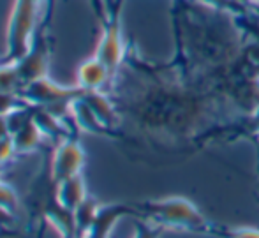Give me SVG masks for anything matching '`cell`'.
Instances as JSON below:
<instances>
[{
    "label": "cell",
    "mask_w": 259,
    "mask_h": 238,
    "mask_svg": "<svg viewBox=\"0 0 259 238\" xmlns=\"http://www.w3.org/2000/svg\"><path fill=\"white\" fill-rule=\"evenodd\" d=\"M32 120L39 127V131L42 133L45 138H64L69 136V129L65 126V120L58 118L57 115H53L48 108L42 106H34V113H32Z\"/></svg>",
    "instance_id": "cell-11"
},
{
    "label": "cell",
    "mask_w": 259,
    "mask_h": 238,
    "mask_svg": "<svg viewBox=\"0 0 259 238\" xmlns=\"http://www.w3.org/2000/svg\"><path fill=\"white\" fill-rule=\"evenodd\" d=\"M81 97L89 102V106L94 109V113L97 115V118L104 124L109 129V126L116 124V111L113 108V104L109 102V99L101 92V90H83Z\"/></svg>",
    "instance_id": "cell-13"
},
{
    "label": "cell",
    "mask_w": 259,
    "mask_h": 238,
    "mask_svg": "<svg viewBox=\"0 0 259 238\" xmlns=\"http://www.w3.org/2000/svg\"><path fill=\"white\" fill-rule=\"evenodd\" d=\"M111 78L108 72V69L104 67V64L97 57H92L89 60H85L78 67L76 72V82L81 90H101L103 85Z\"/></svg>",
    "instance_id": "cell-9"
},
{
    "label": "cell",
    "mask_w": 259,
    "mask_h": 238,
    "mask_svg": "<svg viewBox=\"0 0 259 238\" xmlns=\"http://www.w3.org/2000/svg\"><path fill=\"white\" fill-rule=\"evenodd\" d=\"M23 99L20 94L16 92H7V90H0V115H7L11 109H14L16 106L23 104Z\"/></svg>",
    "instance_id": "cell-16"
},
{
    "label": "cell",
    "mask_w": 259,
    "mask_h": 238,
    "mask_svg": "<svg viewBox=\"0 0 259 238\" xmlns=\"http://www.w3.org/2000/svg\"><path fill=\"white\" fill-rule=\"evenodd\" d=\"M129 208L123 205H99L96 217H94L92 226L85 233V238H109L113 228L118 222L120 217L129 214Z\"/></svg>",
    "instance_id": "cell-5"
},
{
    "label": "cell",
    "mask_w": 259,
    "mask_h": 238,
    "mask_svg": "<svg viewBox=\"0 0 259 238\" xmlns=\"http://www.w3.org/2000/svg\"><path fill=\"white\" fill-rule=\"evenodd\" d=\"M11 136L9 134V127H7V122H6V116L0 115V140H4V138Z\"/></svg>",
    "instance_id": "cell-21"
},
{
    "label": "cell",
    "mask_w": 259,
    "mask_h": 238,
    "mask_svg": "<svg viewBox=\"0 0 259 238\" xmlns=\"http://www.w3.org/2000/svg\"><path fill=\"white\" fill-rule=\"evenodd\" d=\"M0 207H6L13 212H16L18 207H20L18 192L14 190V187H11L9 184H6L2 178H0Z\"/></svg>",
    "instance_id": "cell-15"
},
{
    "label": "cell",
    "mask_w": 259,
    "mask_h": 238,
    "mask_svg": "<svg viewBox=\"0 0 259 238\" xmlns=\"http://www.w3.org/2000/svg\"><path fill=\"white\" fill-rule=\"evenodd\" d=\"M71 118L72 122H76V126L81 131L90 134H103L108 131V127L97 118V115L94 113V109L89 106V102L78 95L71 101Z\"/></svg>",
    "instance_id": "cell-10"
},
{
    "label": "cell",
    "mask_w": 259,
    "mask_h": 238,
    "mask_svg": "<svg viewBox=\"0 0 259 238\" xmlns=\"http://www.w3.org/2000/svg\"><path fill=\"white\" fill-rule=\"evenodd\" d=\"M48 62H50V48L46 43V35L42 27L35 28V34L28 46L27 53L13 62L16 74L20 78L21 85H27L39 78H45L48 74Z\"/></svg>",
    "instance_id": "cell-1"
},
{
    "label": "cell",
    "mask_w": 259,
    "mask_h": 238,
    "mask_svg": "<svg viewBox=\"0 0 259 238\" xmlns=\"http://www.w3.org/2000/svg\"><path fill=\"white\" fill-rule=\"evenodd\" d=\"M0 175H2V164H0Z\"/></svg>",
    "instance_id": "cell-22"
},
{
    "label": "cell",
    "mask_w": 259,
    "mask_h": 238,
    "mask_svg": "<svg viewBox=\"0 0 259 238\" xmlns=\"http://www.w3.org/2000/svg\"><path fill=\"white\" fill-rule=\"evenodd\" d=\"M87 197H89V192H87L83 175H76V177L55 184V200L69 210H76Z\"/></svg>",
    "instance_id": "cell-7"
},
{
    "label": "cell",
    "mask_w": 259,
    "mask_h": 238,
    "mask_svg": "<svg viewBox=\"0 0 259 238\" xmlns=\"http://www.w3.org/2000/svg\"><path fill=\"white\" fill-rule=\"evenodd\" d=\"M97 210H99V203H97L92 196L87 197V200L74 210V217H76V224H78L79 236H83L87 231H89V228L92 226Z\"/></svg>",
    "instance_id": "cell-14"
},
{
    "label": "cell",
    "mask_w": 259,
    "mask_h": 238,
    "mask_svg": "<svg viewBox=\"0 0 259 238\" xmlns=\"http://www.w3.org/2000/svg\"><path fill=\"white\" fill-rule=\"evenodd\" d=\"M11 138H13L16 155L35 152V150H39L42 140H45V136H42V133L39 131V127L34 124V120H30L27 126L21 127V129L18 131V133H14Z\"/></svg>",
    "instance_id": "cell-12"
},
{
    "label": "cell",
    "mask_w": 259,
    "mask_h": 238,
    "mask_svg": "<svg viewBox=\"0 0 259 238\" xmlns=\"http://www.w3.org/2000/svg\"><path fill=\"white\" fill-rule=\"evenodd\" d=\"M134 238H160L159 231L150 226L145 224H138L136 226V233H134Z\"/></svg>",
    "instance_id": "cell-20"
},
{
    "label": "cell",
    "mask_w": 259,
    "mask_h": 238,
    "mask_svg": "<svg viewBox=\"0 0 259 238\" xmlns=\"http://www.w3.org/2000/svg\"><path fill=\"white\" fill-rule=\"evenodd\" d=\"M16 226V212L0 207V231H9Z\"/></svg>",
    "instance_id": "cell-18"
},
{
    "label": "cell",
    "mask_w": 259,
    "mask_h": 238,
    "mask_svg": "<svg viewBox=\"0 0 259 238\" xmlns=\"http://www.w3.org/2000/svg\"><path fill=\"white\" fill-rule=\"evenodd\" d=\"M35 2H41V0H35Z\"/></svg>",
    "instance_id": "cell-23"
},
{
    "label": "cell",
    "mask_w": 259,
    "mask_h": 238,
    "mask_svg": "<svg viewBox=\"0 0 259 238\" xmlns=\"http://www.w3.org/2000/svg\"><path fill=\"white\" fill-rule=\"evenodd\" d=\"M116 21H113L108 28H106L103 41H101L99 48H97L96 57L104 64V67L108 69L109 76L115 74L116 67L120 64V57H122V48H120V37H118V27Z\"/></svg>",
    "instance_id": "cell-8"
},
{
    "label": "cell",
    "mask_w": 259,
    "mask_h": 238,
    "mask_svg": "<svg viewBox=\"0 0 259 238\" xmlns=\"http://www.w3.org/2000/svg\"><path fill=\"white\" fill-rule=\"evenodd\" d=\"M85 166V150L74 136H67L58 141L52 155V180L58 184L76 175H81Z\"/></svg>",
    "instance_id": "cell-2"
},
{
    "label": "cell",
    "mask_w": 259,
    "mask_h": 238,
    "mask_svg": "<svg viewBox=\"0 0 259 238\" xmlns=\"http://www.w3.org/2000/svg\"><path fill=\"white\" fill-rule=\"evenodd\" d=\"M45 217L62 238L79 236L78 224H76V217H74V210H69V208L62 207L55 197L46 203Z\"/></svg>",
    "instance_id": "cell-6"
},
{
    "label": "cell",
    "mask_w": 259,
    "mask_h": 238,
    "mask_svg": "<svg viewBox=\"0 0 259 238\" xmlns=\"http://www.w3.org/2000/svg\"><path fill=\"white\" fill-rule=\"evenodd\" d=\"M228 238H259V229H250V228L233 229V231L228 233Z\"/></svg>",
    "instance_id": "cell-19"
},
{
    "label": "cell",
    "mask_w": 259,
    "mask_h": 238,
    "mask_svg": "<svg viewBox=\"0 0 259 238\" xmlns=\"http://www.w3.org/2000/svg\"><path fill=\"white\" fill-rule=\"evenodd\" d=\"M150 212L160 224L177 229H201L205 224L203 215L184 200H167L154 203Z\"/></svg>",
    "instance_id": "cell-3"
},
{
    "label": "cell",
    "mask_w": 259,
    "mask_h": 238,
    "mask_svg": "<svg viewBox=\"0 0 259 238\" xmlns=\"http://www.w3.org/2000/svg\"><path fill=\"white\" fill-rule=\"evenodd\" d=\"M83 90L79 87H60L58 83L52 82L48 76L39 78L35 82H30L23 85L21 89V99L30 106H42V108H50L58 102H67L72 101L74 97L81 95Z\"/></svg>",
    "instance_id": "cell-4"
},
{
    "label": "cell",
    "mask_w": 259,
    "mask_h": 238,
    "mask_svg": "<svg viewBox=\"0 0 259 238\" xmlns=\"http://www.w3.org/2000/svg\"><path fill=\"white\" fill-rule=\"evenodd\" d=\"M14 155H16V150H14V145H13V138L7 136V138H4V140H0V164L6 166Z\"/></svg>",
    "instance_id": "cell-17"
}]
</instances>
